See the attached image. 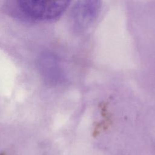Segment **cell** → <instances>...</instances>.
Masks as SVG:
<instances>
[{
    "label": "cell",
    "mask_w": 155,
    "mask_h": 155,
    "mask_svg": "<svg viewBox=\"0 0 155 155\" xmlns=\"http://www.w3.org/2000/svg\"><path fill=\"white\" fill-rule=\"evenodd\" d=\"M67 1H18L16 6L25 17L35 20H52L59 18L67 8Z\"/></svg>",
    "instance_id": "6da1fadb"
},
{
    "label": "cell",
    "mask_w": 155,
    "mask_h": 155,
    "mask_svg": "<svg viewBox=\"0 0 155 155\" xmlns=\"http://www.w3.org/2000/svg\"><path fill=\"white\" fill-rule=\"evenodd\" d=\"M100 2L96 1H78L72 12L74 25L78 29H85L96 19L100 9Z\"/></svg>",
    "instance_id": "7a4b0ae2"
},
{
    "label": "cell",
    "mask_w": 155,
    "mask_h": 155,
    "mask_svg": "<svg viewBox=\"0 0 155 155\" xmlns=\"http://www.w3.org/2000/svg\"><path fill=\"white\" fill-rule=\"evenodd\" d=\"M54 58L50 54H44L39 60V67L44 76L53 81L59 78V67Z\"/></svg>",
    "instance_id": "3957f363"
}]
</instances>
